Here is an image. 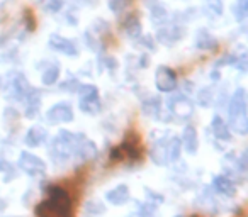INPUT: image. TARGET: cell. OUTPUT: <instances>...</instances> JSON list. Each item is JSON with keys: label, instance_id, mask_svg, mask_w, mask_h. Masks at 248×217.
<instances>
[{"label": "cell", "instance_id": "cell-8", "mask_svg": "<svg viewBox=\"0 0 248 217\" xmlns=\"http://www.w3.org/2000/svg\"><path fill=\"white\" fill-rule=\"evenodd\" d=\"M17 166L22 170L24 173L31 176H43L46 173V163L43 161L39 156L32 155L29 151H22L21 156H19Z\"/></svg>", "mask_w": 248, "mask_h": 217}, {"label": "cell", "instance_id": "cell-27", "mask_svg": "<svg viewBox=\"0 0 248 217\" xmlns=\"http://www.w3.org/2000/svg\"><path fill=\"white\" fill-rule=\"evenodd\" d=\"M156 207L152 202H145L138 207V217H155L156 216Z\"/></svg>", "mask_w": 248, "mask_h": 217}, {"label": "cell", "instance_id": "cell-5", "mask_svg": "<svg viewBox=\"0 0 248 217\" xmlns=\"http://www.w3.org/2000/svg\"><path fill=\"white\" fill-rule=\"evenodd\" d=\"M2 88H4V97L7 100H12V102H22L32 87L29 85L28 78H26L21 72H11L5 75L4 83H2Z\"/></svg>", "mask_w": 248, "mask_h": 217}, {"label": "cell", "instance_id": "cell-34", "mask_svg": "<svg viewBox=\"0 0 248 217\" xmlns=\"http://www.w3.org/2000/svg\"><path fill=\"white\" fill-rule=\"evenodd\" d=\"M177 217H182V216H177Z\"/></svg>", "mask_w": 248, "mask_h": 217}, {"label": "cell", "instance_id": "cell-21", "mask_svg": "<svg viewBox=\"0 0 248 217\" xmlns=\"http://www.w3.org/2000/svg\"><path fill=\"white\" fill-rule=\"evenodd\" d=\"M196 46L199 49H204V51H211V49L217 48V39L211 36L207 31H199L196 36Z\"/></svg>", "mask_w": 248, "mask_h": 217}, {"label": "cell", "instance_id": "cell-14", "mask_svg": "<svg viewBox=\"0 0 248 217\" xmlns=\"http://www.w3.org/2000/svg\"><path fill=\"white\" fill-rule=\"evenodd\" d=\"M182 36H184V29L180 28V26L170 24V26H165V28L160 29L158 34H156V39L165 46H173Z\"/></svg>", "mask_w": 248, "mask_h": 217}, {"label": "cell", "instance_id": "cell-2", "mask_svg": "<svg viewBox=\"0 0 248 217\" xmlns=\"http://www.w3.org/2000/svg\"><path fill=\"white\" fill-rule=\"evenodd\" d=\"M80 134L70 131H60L58 134L53 138L51 145H49V156L56 165H66L72 159H75V149L77 143H78Z\"/></svg>", "mask_w": 248, "mask_h": 217}, {"label": "cell", "instance_id": "cell-24", "mask_svg": "<svg viewBox=\"0 0 248 217\" xmlns=\"http://www.w3.org/2000/svg\"><path fill=\"white\" fill-rule=\"evenodd\" d=\"M233 15L238 22L245 21V17L248 15V0H234Z\"/></svg>", "mask_w": 248, "mask_h": 217}, {"label": "cell", "instance_id": "cell-13", "mask_svg": "<svg viewBox=\"0 0 248 217\" xmlns=\"http://www.w3.org/2000/svg\"><path fill=\"white\" fill-rule=\"evenodd\" d=\"M22 102H24V107H26L24 116L28 119H34L36 116L39 114V109H41V93H39V90L32 87Z\"/></svg>", "mask_w": 248, "mask_h": 217}, {"label": "cell", "instance_id": "cell-9", "mask_svg": "<svg viewBox=\"0 0 248 217\" xmlns=\"http://www.w3.org/2000/svg\"><path fill=\"white\" fill-rule=\"evenodd\" d=\"M46 121L49 124H65V122L73 121V109L72 103L68 102H58L48 109L46 112Z\"/></svg>", "mask_w": 248, "mask_h": 217}, {"label": "cell", "instance_id": "cell-22", "mask_svg": "<svg viewBox=\"0 0 248 217\" xmlns=\"http://www.w3.org/2000/svg\"><path fill=\"white\" fill-rule=\"evenodd\" d=\"M160 112H162V100H160V97H150L148 100L143 102V114L160 119Z\"/></svg>", "mask_w": 248, "mask_h": 217}, {"label": "cell", "instance_id": "cell-12", "mask_svg": "<svg viewBox=\"0 0 248 217\" xmlns=\"http://www.w3.org/2000/svg\"><path fill=\"white\" fill-rule=\"evenodd\" d=\"M49 48L53 49V51H58L62 53V55L65 56H77L78 55V48H77V44L72 41V39H66L63 38V36L60 34H51L49 36V41H48Z\"/></svg>", "mask_w": 248, "mask_h": 217}, {"label": "cell", "instance_id": "cell-25", "mask_svg": "<svg viewBox=\"0 0 248 217\" xmlns=\"http://www.w3.org/2000/svg\"><path fill=\"white\" fill-rule=\"evenodd\" d=\"M135 0H109V9L114 14H123L133 5Z\"/></svg>", "mask_w": 248, "mask_h": 217}, {"label": "cell", "instance_id": "cell-23", "mask_svg": "<svg viewBox=\"0 0 248 217\" xmlns=\"http://www.w3.org/2000/svg\"><path fill=\"white\" fill-rule=\"evenodd\" d=\"M58 76H60V65H51L49 68H46L41 75V82L45 85H55L58 82Z\"/></svg>", "mask_w": 248, "mask_h": 217}, {"label": "cell", "instance_id": "cell-3", "mask_svg": "<svg viewBox=\"0 0 248 217\" xmlns=\"http://www.w3.org/2000/svg\"><path fill=\"white\" fill-rule=\"evenodd\" d=\"M180 151H182L180 138H162L153 143L150 149V158L153 159L155 165L165 166L177 161L180 158Z\"/></svg>", "mask_w": 248, "mask_h": 217}, {"label": "cell", "instance_id": "cell-35", "mask_svg": "<svg viewBox=\"0 0 248 217\" xmlns=\"http://www.w3.org/2000/svg\"><path fill=\"white\" fill-rule=\"evenodd\" d=\"M194 217H197V216H194Z\"/></svg>", "mask_w": 248, "mask_h": 217}, {"label": "cell", "instance_id": "cell-18", "mask_svg": "<svg viewBox=\"0 0 248 217\" xmlns=\"http://www.w3.org/2000/svg\"><path fill=\"white\" fill-rule=\"evenodd\" d=\"M46 138H48V132H46L45 128H41V126H32V128L26 132L24 143L29 148H36V146H41L43 143L46 141Z\"/></svg>", "mask_w": 248, "mask_h": 217}, {"label": "cell", "instance_id": "cell-4", "mask_svg": "<svg viewBox=\"0 0 248 217\" xmlns=\"http://www.w3.org/2000/svg\"><path fill=\"white\" fill-rule=\"evenodd\" d=\"M141 145H140V136L136 132H128L126 139L121 146H116L110 151V163L119 161H141Z\"/></svg>", "mask_w": 248, "mask_h": 217}, {"label": "cell", "instance_id": "cell-20", "mask_svg": "<svg viewBox=\"0 0 248 217\" xmlns=\"http://www.w3.org/2000/svg\"><path fill=\"white\" fill-rule=\"evenodd\" d=\"M211 131H213L214 138L221 139V141H230L231 139V131L228 128V124L219 117V116H214L213 122H211Z\"/></svg>", "mask_w": 248, "mask_h": 217}, {"label": "cell", "instance_id": "cell-1", "mask_svg": "<svg viewBox=\"0 0 248 217\" xmlns=\"http://www.w3.org/2000/svg\"><path fill=\"white\" fill-rule=\"evenodd\" d=\"M228 128L233 129L236 134L245 136L248 132V105L245 88H238L233 93L228 105Z\"/></svg>", "mask_w": 248, "mask_h": 217}, {"label": "cell", "instance_id": "cell-32", "mask_svg": "<svg viewBox=\"0 0 248 217\" xmlns=\"http://www.w3.org/2000/svg\"><path fill=\"white\" fill-rule=\"evenodd\" d=\"M85 207H87V210H92V212H95V214L104 212V210H106V207L100 205V202H89Z\"/></svg>", "mask_w": 248, "mask_h": 217}, {"label": "cell", "instance_id": "cell-33", "mask_svg": "<svg viewBox=\"0 0 248 217\" xmlns=\"http://www.w3.org/2000/svg\"><path fill=\"white\" fill-rule=\"evenodd\" d=\"M26 28L29 29V31H34V19H32V15H31V12L29 11H26Z\"/></svg>", "mask_w": 248, "mask_h": 217}, {"label": "cell", "instance_id": "cell-17", "mask_svg": "<svg viewBox=\"0 0 248 217\" xmlns=\"http://www.w3.org/2000/svg\"><path fill=\"white\" fill-rule=\"evenodd\" d=\"M180 145L186 149L189 155H196L197 148H199V139H197V131L192 126H187L182 132V139H180Z\"/></svg>", "mask_w": 248, "mask_h": 217}, {"label": "cell", "instance_id": "cell-31", "mask_svg": "<svg viewBox=\"0 0 248 217\" xmlns=\"http://www.w3.org/2000/svg\"><path fill=\"white\" fill-rule=\"evenodd\" d=\"M146 197H148V202L155 203V205H160V203L163 202V197L162 195H158V193L152 192V190H148V188H146Z\"/></svg>", "mask_w": 248, "mask_h": 217}, {"label": "cell", "instance_id": "cell-6", "mask_svg": "<svg viewBox=\"0 0 248 217\" xmlns=\"http://www.w3.org/2000/svg\"><path fill=\"white\" fill-rule=\"evenodd\" d=\"M78 107L83 114L89 116H95L100 112L102 109V103H100V97H99V90L93 85H82L78 87Z\"/></svg>", "mask_w": 248, "mask_h": 217}, {"label": "cell", "instance_id": "cell-28", "mask_svg": "<svg viewBox=\"0 0 248 217\" xmlns=\"http://www.w3.org/2000/svg\"><path fill=\"white\" fill-rule=\"evenodd\" d=\"M206 7L213 15L223 14V2L221 0H206Z\"/></svg>", "mask_w": 248, "mask_h": 217}, {"label": "cell", "instance_id": "cell-19", "mask_svg": "<svg viewBox=\"0 0 248 217\" xmlns=\"http://www.w3.org/2000/svg\"><path fill=\"white\" fill-rule=\"evenodd\" d=\"M121 26H123V29L126 31V34H129L131 38H138V36L141 34V22H140L138 15H136L135 12L126 14V17L121 22Z\"/></svg>", "mask_w": 248, "mask_h": 217}, {"label": "cell", "instance_id": "cell-7", "mask_svg": "<svg viewBox=\"0 0 248 217\" xmlns=\"http://www.w3.org/2000/svg\"><path fill=\"white\" fill-rule=\"evenodd\" d=\"M170 114L177 119H190L194 114V102L186 95H173L167 102Z\"/></svg>", "mask_w": 248, "mask_h": 217}, {"label": "cell", "instance_id": "cell-16", "mask_svg": "<svg viewBox=\"0 0 248 217\" xmlns=\"http://www.w3.org/2000/svg\"><path fill=\"white\" fill-rule=\"evenodd\" d=\"M213 188L216 190L217 193L224 197H234L236 195V187H234L233 180L226 175H219V176H214L213 180Z\"/></svg>", "mask_w": 248, "mask_h": 217}, {"label": "cell", "instance_id": "cell-26", "mask_svg": "<svg viewBox=\"0 0 248 217\" xmlns=\"http://www.w3.org/2000/svg\"><path fill=\"white\" fill-rule=\"evenodd\" d=\"M38 4L41 5V9H45L46 12H58L63 7V0H38Z\"/></svg>", "mask_w": 248, "mask_h": 217}, {"label": "cell", "instance_id": "cell-11", "mask_svg": "<svg viewBox=\"0 0 248 217\" xmlns=\"http://www.w3.org/2000/svg\"><path fill=\"white\" fill-rule=\"evenodd\" d=\"M97 155V146L93 145V141H90L85 134H80L78 143H77L75 149V159L77 163H87L90 159H93Z\"/></svg>", "mask_w": 248, "mask_h": 217}, {"label": "cell", "instance_id": "cell-10", "mask_svg": "<svg viewBox=\"0 0 248 217\" xmlns=\"http://www.w3.org/2000/svg\"><path fill=\"white\" fill-rule=\"evenodd\" d=\"M155 85L160 92L170 93L177 88V75L169 66H158L155 72Z\"/></svg>", "mask_w": 248, "mask_h": 217}, {"label": "cell", "instance_id": "cell-30", "mask_svg": "<svg viewBox=\"0 0 248 217\" xmlns=\"http://www.w3.org/2000/svg\"><path fill=\"white\" fill-rule=\"evenodd\" d=\"M0 172L2 173H7V182L9 180L14 178V168H12V165L7 161V159H0Z\"/></svg>", "mask_w": 248, "mask_h": 217}, {"label": "cell", "instance_id": "cell-15", "mask_svg": "<svg viewBox=\"0 0 248 217\" xmlns=\"http://www.w3.org/2000/svg\"><path fill=\"white\" fill-rule=\"evenodd\" d=\"M107 202L112 203V205H124V203L128 202L131 199V192H129V187L128 185H117L114 187L112 190H109L106 195Z\"/></svg>", "mask_w": 248, "mask_h": 217}, {"label": "cell", "instance_id": "cell-29", "mask_svg": "<svg viewBox=\"0 0 248 217\" xmlns=\"http://www.w3.org/2000/svg\"><path fill=\"white\" fill-rule=\"evenodd\" d=\"M211 100H213V92H211L209 88H202L197 93V102H199V105H202V107L209 105Z\"/></svg>", "mask_w": 248, "mask_h": 217}]
</instances>
